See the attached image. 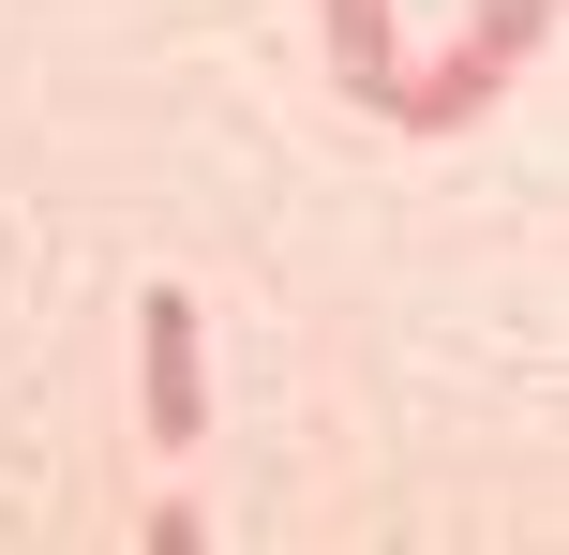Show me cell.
Returning <instances> with one entry per match:
<instances>
[{
	"label": "cell",
	"instance_id": "2",
	"mask_svg": "<svg viewBox=\"0 0 569 555\" xmlns=\"http://www.w3.org/2000/svg\"><path fill=\"white\" fill-rule=\"evenodd\" d=\"M136 420H150V450H166V466L210 436V346H196V300H180V286L136 300Z\"/></svg>",
	"mask_w": 569,
	"mask_h": 555
},
{
	"label": "cell",
	"instance_id": "1",
	"mask_svg": "<svg viewBox=\"0 0 569 555\" xmlns=\"http://www.w3.org/2000/svg\"><path fill=\"white\" fill-rule=\"evenodd\" d=\"M555 46V0H480V16L450 30V60H405L390 76V106L375 120H405V136H465V120H495V90H525V60Z\"/></svg>",
	"mask_w": 569,
	"mask_h": 555
},
{
	"label": "cell",
	"instance_id": "3",
	"mask_svg": "<svg viewBox=\"0 0 569 555\" xmlns=\"http://www.w3.org/2000/svg\"><path fill=\"white\" fill-rule=\"evenodd\" d=\"M315 46H330V76L360 90V106H390V76H405V30H390V0H315Z\"/></svg>",
	"mask_w": 569,
	"mask_h": 555
}]
</instances>
